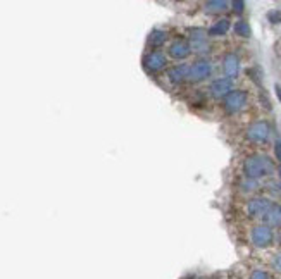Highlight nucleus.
I'll return each instance as SVG.
<instances>
[{
  "instance_id": "obj_1",
  "label": "nucleus",
  "mask_w": 281,
  "mask_h": 279,
  "mask_svg": "<svg viewBox=\"0 0 281 279\" xmlns=\"http://www.w3.org/2000/svg\"><path fill=\"white\" fill-rule=\"evenodd\" d=\"M244 171L245 176L249 179H259V178H266V176H271L275 173V164L273 160L268 157V155H250V157L245 159L244 162Z\"/></svg>"
},
{
  "instance_id": "obj_2",
  "label": "nucleus",
  "mask_w": 281,
  "mask_h": 279,
  "mask_svg": "<svg viewBox=\"0 0 281 279\" xmlns=\"http://www.w3.org/2000/svg\"><path fill=\"white\" fill-rule=\"evenodd\" d=\"M188 45L190 50L197 53H206L209 52L211 45H209V35L206 29L202 28H192L188 31Z\"/></svg>"
},
{
  "instance_id": "obj_3",
  "label": "nucleus",
  "mask_w": 281,
  "mask_h": 279,
  "mask_svg": "<svg viewBox=\"0 0 281 279\" xmlns=\"http://www.w3.org/2000/svg\"><path fill=\"white\" fill-rule=\"evenodd\" d=\"M269 135H271V128H269V124L266 121L254 122L247 129V138L252 143H266L269 140Z\"/></svg>"
},
{
  "instance_id": "obj_4",
  "label": "nucleus",
  "mask_w": 281,
  "mask_h": 279,
  "mask_svg": "<svg viewBox=\"0 0 281 279\" xmlns=\"http://www.w3.org/2000/svg\"><path fill=\"white\" fill-rule=\"evenodd\" d=\"M247 100H249V95H247V91H244V90L231 91L230 95H226V97H225L226 112H230V114L240 112V110L247 105Z\"/></svg>"
},
{
  "instance_id": "obj_5",
  "label": "nucleus",
  "mask_w": 281,
  "mask_h": 279,
  "mask_svg": "<svg viewBox=\"0 0 281 279\" xmlns=\"http://www.w3.org/2000/svg\"><path fill=\"white\" fill-rule=\"evenodd\" d=\"M250 238H252V243L256 245L257 248H266L273 243V229L269 226H256L250 233Z\"/></svg>"
},
{
  "instance_id": "obj_6",
  "label": "nucleus",
  "mask_w": 281,
  "mask_h": 279,
  "mask_svg": "<svg viewBox=\"0 0 281 279\" xmlns=\"http://www.w3.org/2000/svg\"><path fill=\"white\" fill-rule=\"evenodd\" d=\"M143 64H145V69L149 72H159L166 67L168 64V57L164 55L161 50H154L149 52L143 59Z\"/></svg>"
},
{
  "instance_id": "obj_7",
  "label": "nucleus",
  "mask_w": 281,
  "mask_h": 279,
  "mask_svg": "<svg viewBox=\"0 0 281 279\" xmlns=\"http://www.w3.org/2000/svg\"><path fill=\"white\" fill-rule=\"evenodd\" d=\"M212 72V66L209 60H197L190 66V72H188V79L190 81H204L206 78H209Z\"/></svg>"
},
{
  "instance_id": "obj_8",
  "label": "nucleus",
  "mask_w": 281,
  "mask_h": 279,
  "mask_svg": "<svg viewBox=\"0 0 281 279\" xmlns=\"http://www.w3.org/2000/svg\"><path fill=\"white\" fill-rule=\"evenodd\" d=\"M271 205L273 204L268 198H263V197L252 198V200L247 204V214H249L250 217H264Z\"/></svg>"
},
{
  "instance_id": "obj_9",
  "label": "nucleus",
  "mask_w": 281,
  "mask_h": 279,
  "mask_svg": "<svg viewBox=\"0 0 281 279\" xmlns=\"http://www.w3.org/2000/svg\"><path fill=\"white\" fill-rule=\"evenodd\" d=\"M211 95L214 98H223L226 95H230L233 91V79L230 78H219L216 81H212L211 88H209Z\"/></svg>"
},
{
  "instance_id": "obj_10",
  "label": "nucleus",
  "mask_w": 281,
  "mask_h": 279,
  "mask_svg": "<svg viewBox=\"0 0 281 279\" xmlns=\"http://www.w3.org/2000/svg\"><path fill=\"white\" fill-rule=\"evenodd\" d=\"M223 69H225L226 76L230 79L237 78L238 72H240V59H238V55H235V53H228L225 57V60H223Z\"/></svg>"
},
{
  "instance_id": "obj_11",
  "label": "nucleus",
  "mask_w": 281,
  "mask_h": 279,
  "mask_svg": "<svg viewBox=\"0 0 281 279\" xmlns=\"http://www.w3.org/2000/svg\"><path fill=\"white\" fill-rule=\"evenodd\" d=\"M190 53H192V50H190V45H188V41H185V40L173 41L171 47H169V55L173 57V59H178V60L187 59Z\"/></svg>"
},
{
  "instance_id": "obj_12",
  "label": "nucleus",
  "mask_w": 281,
  "mask_h": 279,
  "mask_svg": "<svg viewBox=\"0 0 281 279\" xmlns=\"http://www.w3.org/2000/svg\"><path fill=\"white\" fill-rule=\"evenodd\" d=\"M190 66L188 64H180V66H174L168 71V78L171 83H183L185 79H188Z\"/></svg>"
},
{
  "instance_id": "obj_13",
  "label": "nucleus",
  "mask_w": 281,
  "mask_h": 279,
  "mask_svg": "<svg viewBox=\"0 0 281 279\" xmlns=\"http://www.w3.org/2000/svg\"><path fill=\"white\" fill-rule=\"evenodd\" d=\"M266 226H281V205L273 204L263 217Z\"/></svg>"
},
{
  "instance_id": "obj_14",
  "label": "nucleus",
  "mask_w": 281,
  "mask_h": 279,
  "mask_svg": "<svg viewBox=\"0 0 281 279\" xmlns=\"http://www.w3.org/2000/svg\"><path fill=\"white\" fill-rule=\"evenodd\" d=\"M230 19H219L218 22H214V24L211 26V29L207 31V35L211 36H225L228 31H230Z\"/></svg>"
},
{
  "instance_id": "obj_15",
  "label": "nucleus",
  "mask_w": 281,
  "mask_h": 279,
  "mask_svg": "<svg viewBox=\"0 0 281 279\" xmlns=\"http://www.w3.org/2000/svg\"><path fill=\"white\" fill-rule=\"evenodd\" d=\"M204 7H206V12H209V14H219V12L228 10L230 2H226V0H209Z\"/></svg>"
},
{
  "instance_id": "obj_16",
  "label": "nucleus",
  "mask_w": 281,
  "mask_h": 279,
  "mask_svg": "<svg viewBox=\"0 0 281 279\" xmlns=\"http://www.w3.org/2000/svg\"><path fill=\"white\" fill-rule=\"evenodd\" d=\"M166 40H168V33L164 29H154L149 35V45L152 47H161Z\"/></svg>"
},
{
  "instance_id": "obj_17",
  "label": "nucleus",
  "mask_w": 281,
  "mask_h": 279,
  "mask_svg": "<svg viewBox=\"0 0 281 279\" xmlns=\"http://www.w3.org/2000/svg\"><path fill=\"white\" fill-rule=\"evenodd\" d=\"M235 33L242 38H250L252 29H250V24L247 21H238V22H235Z\"/></svg>"
},
{
  "instance_id": "obj_18",
  "label": "nucleus",
  "mask_w": 281,
  "mask_h": 279,
  "mask_svg": "<svg viewBox=\"0 0 281 279\" xmlns=\"http://www.w3.org/2000/svg\"><path fill=\"white\" fill-rule=\"evenodd\" d=\"M268 21L271 24H281V9H273L268 12Z\"/></svg>"
},
{
  "instance_id": "obj_19",
  "label": "nucleus",
  "mask_w": 281,
  "mask_h": 279,
  "mask_svg": "<svg viewBox=\"0 0 281 279\" xmlns=\"http://www.w3.org/2000/svg\"><path fill=\"white\" fill-rule=\"evenodd\" d=\"M256 186H257V183L254 181V179H249V178L242 183V190H244V192H252V190H256Z\"/></svg>"
},
{
  "instance_id": "obj_20",
  "label": "nucleus",
  "mask_w": 281,
  "mask_h": 279,
  "mask_svg": "<svg viewBox=\"0 0 281 279\" xmlns=\"http://www.w3.org/2000/svg\"><path fill=\"white\" fill-rule=\"evenodd\" d=\"M250 279H271V278H269V274L266 273V271L257 269V271H254V273L250 274Z\"/></svg>"
},
{
  "instance_id": "obj_21",
  "label": "nucleus",
  "mask_w": 281,
  "mask_h": 279,
  "mask_svg": "<svg viewBox=\"0 0 281 279\" xmlns=\"http://www.w3.org/2000/svg\"><path fill=\"white\" fill-rule=\"evenodd\" d=\"M231 7H233L237 14H242L245 10V2H242V0H235V2H231Z\"/></svg>"
},
{
  "instance_id": "obj_22",
  "label": "nucleus",
  "mask_w": 281,
  "mask_h": 279,
  "mask_svg": "<svg viewBox=\"0 0 281 279\" xmlns=\"http://www.w3.org/2000/svg\"><path fill=\"white\" fill-rule=\"evenodd\" d=\"M275 154H276V159H278L280 164H281V140H276V143H275Z\"/></svg>"
},
{
  "instance_id": "obj_23",
  "label": "nucleus",
  "mask_w": 281,
  "mask_h": 279,
  "mask_svg": "<svg viewBox=\"0 0 281 279\" xmlns=\"http://www.w3.org/2000/svg\"><path fill=\"white\" fill-rule=\"evenodd\" d=\"M273 267H275L278 273H281V255H276L275 261H273Z\"/></svg>"
},
{
  "instance_id": "obj_24",
  "label": "nucleus",
  "mask_w": 281,
  "mask_h": 279,
  "mask_svg": "<svg viewBox=\"0 0 281 279\" xmlns=\"http://www.w3.org/2000/svg\"><path fill=\"white\" fill-rule=\"evenodd\" d=\"M261 102H264V107H266V109L271 110V102L268 100V97H266L264 91H261Z\"/></svg>"
},
{
  "instance_id": "obj_25",
  "label": "nucleus",
  "mask_w": 281,
  "mask_h": 279,
  "mask_svg": "<svg viewBox=\"0 0 281 279\" xmlns=\"http://www.w3.org/2000/svg\"><path fill=\"white\" fill-rule=\"evenodd\" d=\"M269 190H271L273 193L281 195V185H276V183H271V185H269Z\"/></svg>"
},
{
  "instance_id": "obj_26",
  "label": "nucleus",
  "mask_w": 281,
  "mask_h": 279,
  "mask_svg": "<svg viewBox=\"0 0 281 279\" xmlns=\"http://www.w3.org/2000/svg\"><path fill=\"white\" fill-rule=\"evenodd\" d=\"M275 91H276V95H278V100H280V104H281V85H276L275 86Z\"/></svg>"
},
{
  "instance_id": "obj_27",
  "label": "nucleus",
  "mask_w": 281,
  "mask_h": 279,
  "mask_svg": "<svg viewBox=\"0 0 281 279\" xmlns=\"http://www.w3.org/2000/svg\"><path fill=\"white\" fill-rule=\"evenodd\" d=\"M280 178H281V164H280Z\"/></svg>"
}]
</instances>
